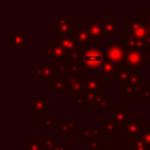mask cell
I'll use <instances>...</instances> for the list:
<instances>
[{
	"label": "cell",
	"instance_id": "cell-38",
	"mask_svg": "<svg viewBox=\"0 0 150 150\" xmlns=\"http://www.w3.org/2000/svg\"><path fill=\"white\" fill-rule=\"evenodd\" d=\"M52 150H71L70 143H60L56 146H54Z\"/></svg>",
	"mask_w": 150,
	"mask_h": 150
},
{
	"label": "cell",
	"instance_id": "cell-22",
	"mask_svg": "<svg viewBox=\"0 0 150 150\" xmlns=\"http://www.w3.org/2000/svg\"><path fill=\"white\" fill-rule=\"evenodd\" d=\"M60 131L62 134H74L76 132V117H66L63 122L60 123Z\"/></svg>",
	"mask_w": 150,
	"mask_h": 150
},
{
	"label": "cell",
	"instance_id": "cell-28",
	"mask_svg": "<svg viewBox=\"0 0 150 150\" xmlns=\"http://www.w3.org/2000/svg\"><path fill=\"white\" fill-rule=\"evenodd\" d=\"M107 143L102 141V138H93L86 141V148L88 150H102Z\"/></svg>",
	"mask_w": 150,
	"mask_h": 150
},
{
	"label": "cell",
	"instance_id": "cell-5",
	"mask_svg": "<svg viewBox=\"0 0 150 150\" xmlns=\"http://www.w3.org/2000/svg\"><path fill=\"white\" fill-rule=\"evenodd\" d=\"M28 111L33 114L34 117H45V114L50 109V97L48 95H34L27 104Z\"/></svg>",
	"mask_w": 150,
	"mask_h": 150
},
{
	"label": "cell",
	"instance_id": "cell-7",
	"mask_svg": "<svg viewBox=\"0 0 150 150\" xmlns=\"http://www.w3.org/2000/svg\"><path fill=\"white\" fill-rule=\"evenodd\" d=\"M54 42L57 43L66 52V56H67L68 60L74 61V60H79L80 59L82 47L73 38L62 39V38H59V36L54 35Z\"/></svg>",
	"mask_w": 150,
	"mask_h": 150
},
{
	"label": "cell",
	"instance_id": "cell-4",
	"mask_svg": "<svg viewBox=\"0 0 150 150\" xmlns=\"http://www.w3.org/2000/svg\"><path fill=\"white\" fill-rule=\"evenodd\" d=\"M145 86V75L138 70H131L130 76L123 84V91L127 96H139L141 90Z\"/></svg>",
	"mask_w": 150,
	"mask_h": 150
},
{
	"label": "cell",
	"instance_id": "cell-40",
	"mask_svg": "<svg viewBox=\"0 0 150 150\" xmlns=\"http://www.w3.org/2000/svg\"><path fill=\"white\" fill-rule=\"evenodd\" d=\"M145 20H144V25L146 28V33H150V11H145Z\"/></svg>",
	"mask_w": 150,
	"mask_h": 150
},
{
	"label": "cell",
	"instance_id": "cell-25",
	"mask_svg": "<svg viewBox=\"0 0 150 150\" xmlns=\"http://www.w3.org/2000/svg\"><path fill=\"white\" fill-rule=\"evenodd\" d=\"M42 141H43L45 148L47 150H52L54 146H56L57 144L61 143V139L60 138H56L53 132H45L43 134V137H42Z\"/></svg>",
	"mask_w": 150,
	"mask_h": 150
},
{
	"label": "cell",
	"instance_id": "cell-30",
	"mask_svg": "<svg viewBox=\"0 0 150 150\" xmlns=\"http://www.w3.org/2000/svg\"><path fill=\"white\" fill-rule=\"evenodd\" d=\"M130 150H149L141 139H131L128 142Z\"/></svg>",
	"mask_w": 150,
	"mask_h": 150
},
{
	"label": "cell",
	"instance_id": "cell-1",
	"mask_svg": "<svg viewBox=\"0 0 150 150\" xmlns=\"http://www.w3.org/2000/svg\"><path fill=\"white\" fill-rule=\"evenodd\" d=\"M125 42H109V45L103 50L104 60L114 63L118 69L127 67L125 66V53L128 50Z\"/></svg>",
	"mask_w": 150,
	"mask_h": 150
},
{
	"label": "cell",
	"instance_id": "cell-34",
	"mask_svg": "<svg viewBox=\"0 0 150 150\" xmlns=\"http://www.w3.org/2000/svg\"><path fill=\"white\" fill-rule=\"evenodd\" d=\"M55 67V69L60 73V75H68L69 74V63L67 62V61H64V62H61V63H57V64H55L54 66Z\"/></svg>",
	"mask_w": 150,
	"mask_h": 150
},
{
	"label": "cell",
	"instance_id": "cell-17",
	"mask_svg": "<svg viewBox=\"0 0 150 150\" xmlns=\"http://www.w3.org/2000/svg\"><path fill=\"white\" fill-rule=\"evenodd\" d=\"M82 84L84 91H90L95 94H102L103 91V81H101L96 75H91V74L83 75Z\"/></svg>",
	"mask_w": 150,
	"mask_h": 150
},
{
	"label": "cell",
	"instance_id": "cell-10",
	"mask_svg": "<svg viewBox=\"0 0 150 150\" xmlns=\"http://www.w3.org/2000/svg\"><path fill=\"white\" fill-rule=\"evenodd\" d=\"M125 66L130 70H144L145 63H144V53L143 50H135V49H128L125 53Z\"/></svg>",
	"mask_w": 150,
	"mask_h": 150
},
{
	"label": "cell",
	"instance_id": "cell-39",
	"mask_svg": "<svg viewBox=\"0 0 150 150\" xmlns=\"http://www.w3.org/2000/svg\"><path fill=\"white\" fill-rule=\"evenodd\" d=\"M143 53H144V63H145V66L150 64V47H144Z\"/></svg>",
	"mask_w": 150,
	"mask_h": 150
},
{
	"label": "cell",
	"instance_id": "cell-20",
	"mask_svg": "<svg viewBox=\"0 0 150 150\" xmlns=\"http://www.w3.org/2000/svg\"><path fill=\"white\" fill-rule=\"evenodd\" d=\"M110 107L111 108L115 107L114 101L109 100L108 95L100 94L97 96V98H96V102H95V108L97 109V111H100V112H107Z\"/></svg>",
	"mask_w": 150,
	"mask_h": 150
},
{
	"label": "cell",
	"instance_id": "cell-26",
	"mask_svg": "<svg viewBox=\"0 0 150 150\" xmlns=\"http://www.w3.org/2000/svg\"><path fill=\"white\" fill-rule=\"evenodd\" d=\"M102 123H103V132L105 134H118L120 132V128L117 127V124L110 120L108 116L102 118Z\"/></svg>",
	"mask_w": 150,
	"mask_h": 150
},
{
	"label": "cell",
	"instance_id": "cell-23",
	"mask_svg": "<svg viewBox=\"0 0 150 150\" xmlns=\"http://www.w3.org/2000/svg\"><path fill=\"white\" fill-rule=\"evenodd\" d=\"M103 134L104 132L102 128H84L81 132V137L84 141L93 139V138H102Z\"/></svg>",
	"mask_w": 150,
	"mask_h": 150
},
{
	"label": "cell",
	"instance_id": "cell-37",
	"mask_svg": "<svg viewBox=\"0 0 150 150\" xmlns=\"http://www.w3.org/2000/svg\"><path fill=\"white\" fill-rule=\"evenodd\" d=\"M75 104H76L77 107H88L87 101H86V98H84L83 94H81V95L76 96V103H75Z\"/></svg>",
	"mask_w": 150,
	"mask_h": 150
},
{
	"label": "cell",
	"instance_id": "cell-24",
	"mask_svg": "<svg viewBox=\"0 0 150 150\" xmlns=\"http://www.w3.org/2000/svg\"><path fill=\"white\" fill-rule=\"evenodd\" d=\"M22 150H47V149L45 148L42 138H28V141L22 144Z\"/></svg>",
	"mask_w": 150,
	"mask_h": 150
},
{
	"label": "cell",
	"instance_id": "cell-32",
	"mask_svg": "<svg viewBox=\"0 0 150 150\" xmlns=\"http://www.w3.org/2000/svg\"><path fill=\"white\" fill-rule=\"evenodd\" d=\"M138 139H141L144 143V145L150 150V128H145L143 132L139 135Z\"/></svg>",
	"mask_w": 150,
	"mask_h": 150
},
{
	"label": "cell",
	"instance_id": "cell-36",
	"mask_svg": "<svg viewBox=\"0 0 150 150\" xmlns=\"http://www.w3.org/2000/svg\"><path fill=\"white\" fill-rule=\"evenodd\" d=\"M43 125H45V128H47V129L53 128V127L55 125V120H54V117H50V116L45 117V118H43Z\"/></svg>",
	"mask_w": 150,
	"mask_h": 150
},
{
	"label": "cell",
	"instance_id": "cell-31",
	"mask_svg": "<svg viewBox=\"0 0 150 150\" xmlns=\"http://www.w3.org/2000/svg\"><path fill=\"white\" fill-rule=\"evenodd\" d=\"M100 94H95V93H90V91H83V96L87 101V104L88 107H95V102H96V98Z\"/></svg>",
	"mask_w": 150,
	"mask_h": 150
},
{
	"label": "cell",
	"instance_id": "cell-15",
	"mask_svg": "<svg viewBox=\"0 0 150 150\" xmlns=\"http://www.w3.org/2000/svg\"><path fill=\"white\" fill-rule=\"evenodd\" d=\"M123 34H124V38H125L124 42H125V45L128 46L129 49H135V50H143L144 49V42L142 40H138L135 36L129 21L123 22Z\"/></svg>",
	"mask_w": 150,
	"mask_h": 150
},
{
	"label": "cell",
	"instance_id": "cell-35",
	"mask_svg": "<svg viewBox=\"0 0 150 150\" xmlns=\"http://www.w3.org/2000/svg\"><path fill=\"white\" fill-rule=\"evenodd\" d=\"M138 97H139V101L141 102H144V101L150 100V86L149 84H145L144 86V88L141 90Z\"/></svg>",
	"mask_w": 150,
	"mask_h": 150
},
{
	"label": "cell",
	"instance_id": "cell-14",
	"mask_svg": "<svg viewBox=\"0 0 150 150\" xmlns=\"http://www.w3.org/2000/svg\"><path fill=\"white\" fill-rule=\"evenodd\" d=\"M86 28L88 30V34H89V38H90V41L91 43L94 42H102L103 41V32H102V27H101V23H100V20L97 19L96 15H93L91 16V20L87 21L86 22Z\"/></svg>",
	"mask_w": 150,
	"mask_h": 150
},
{
	"label": "cell",
	"instance_id": "cell-9",
	"mask_svg": "<svg viewBox=\"0 0 150 150\" xmlns=\"http://www.w3.org/2000/svg\"><path fill=\"white\" fill-rule=\"evenodd\" d=\"M145 123L141 121L139 117H129V120L127 121L124 129V134L123 137L125 139H138L139 135L143 132V130L145 129Z\"/></svg>",
	"mask_w": 150,
	"mask_h": 150
},
{
	"label": "cell",
	"instance_id": "cell-33",
	"mask_svg": "<svg viewBox=\"0 0 150 150\" xmlns=\"http://www.w3.org/2000/svg\"><path fill=\"white\" fill-rule=\"evenodd\" d=\"M69 73L82 74V67H81V63H80V59L69 62Z\"/></svg>",
	"mask_w": 150,
	"mask_h": 150
},
{
	"label": "cell",
	"instance_id": "cell-21",
	"mask_svg": "<svg viewBox=\"0 0 150 150\" xmlns=\"http://www.w3.org/2000/svg\"><path fill=\"white\" fill-rule=\"evenodd\" d=\"M49 90L54 91L55 96H60L62 91H69V87L64 79H60V80L49 82Z\"/></svg>",
	"mask_w": 150,
	"mask_h": 150
},
{
	"label": "cell",
	"instance_id": "cell-19",
	"mask_svg": "<svg viewBox=\"0 0 150 150\" xmlns=\"http://www.w3.org/2000/svg\"><path fill=\"white\" fill-rule=\"evenodd\" d=\"M82 48H86V47H90L93 46L91 41H90V38H89V34H88V30L86 28V26H76L75 28V33H74V38H73Z\"/></svg>",
	"mask_w": 150,
	"mask_h": 150
},
{
	"label": "cell",
	"instance_id": "cell-13",
	"mask_svg": "<svg viewBox=\"0 0 150 150\" xmlns=\"http://www.w3.org/2000/svg\"><path fill=\"white\" fill-rule=\"evenodd\" d=\"M28 47V33L19 26L12 35V52L14 54H21L25 48Z\"/></svg>",
	"mask_w": 150,
	"mask_h": 150
},
{
	"label": "cell",
	"instance_id": "cell-41",
	"mask_svg": "<svg viewBox=\"0 0 150 150\" xmlns=\"http://www.w3.org/2000/svg\"><path fill=\"white\" fill-rule=\"evenodd\" d=\"M102 150H121V149H110V148H109V144L107 143V144H105V146H104Z\"/></svg>",
	"mask_w": 150,
	"mask_h": 150
},
{
	"label": "cell",
	"instance_id": "cell-18",
	"mask_svg": "<svg viewBox=\"0 0 150 150\" xmlns=\"http://www.w3.org/2000/svg\"><path fill=\"white\" fill-rule=\"evenodd\" d=\"M128 21H129V23L131 26V29H132L135 36L138 40L144 41L145 35H146V28H145L144 21H142L138 15H130Z\"/></svg>",
	"mask_w": 150,
	"mask_h": 150
},
{
	"label": "cell",
	"instance_id": "cell-8",
	"mask_svg": "<svg viewBox=\"0 0 150 150\" xmlns=\"http://www.w3.org/2000/svg\"><path fill=\"white\" fill-rule=\"evenodd\" d=\"M33 69H34V75H33L34 80H48L50 82V81H56L61 79L60 73L50 63L48 64L35 63L33 64Z\"/></svg>",
	"mask_w": 150,
	"mask_h": 150
},
{
	"label": "cell",
	"instance_id": "cell-12",
	"mask_svg": "<svg viewBox=\"0 0 150 150\" xmlns=\"http://www.w3.org/2000/svg\"><path fill=\"white\" fill-rule=\"evenodd\" d=\"M103 36L105 38H118L120 35V22L114 19L112 15H102L100 20Z\"/></svg>",
	"mask_w": 150,
	"mask_h": 150
},
{
	"label": "cell",
	"instance_id": "cell-29",
	"mask_svg": "<svg viewBox=\"0 0 150 150\" xmlns=\"http://www.w3.org/2000/svg\"><path fill=\"white\" fill-rule=\"evenodd\" d=\"M130 71H131V70H130L129 68H127V67L118 69V71H117V82H118V84H120L121 87H123V84L125 83V81H127L128 77L130 76Z\"/></svg>",
	"mask_w": 150,
	"mask_h": 150
},
{
	"label": "cell",
	"instance_id": "cell-11",
	"mask_svg": "<svg viewBox=\"0 0 150 150\" xmlns=\"http://www.w3.org/2000/svg\"><path fill=\"white\" fill-rule=\"evenodd\" d=\"M108 117L112 120L121 130L125 127L127 121L130 117V108L128 105H115L108 112Z\"/></svg>",
	"mask_w": 150,
	"mask_h": 150
},
{
	"label": "cell",
	"instance_id": "cell-27",
	"mask_svg": "<svg viewBox=\"0 0 150 150\" xmlns=\"http://www.w3.org/2000/svg\"><path fill=\"white\" fill-rule=\"evenodd\" d=\"M82 77H83V75H82V74L69 73L68 75H66L64 80L67 81L68 87H69V88H71V87H75V86L82 84Z\"/></svg>",
	"mask_w": 150,
	"mask_h": 150
},
{
	"label": "cell",
	"instance_id": "cell-3",
	"mask_svg": "<svg viewBox=\"0 0 150 150\" xmlns=\"http://www.w3.org/2000/svg\"><path fill=\"white\" fill-rule=\"evenodd\" d=\"M54 22H55V33H54L55 36L62 39L74 38L76 21H74L69 15H55Z\"/></svg>",
	"mask_w": 150,
	"mask_h": 150
},
{
	"label": "cell",
	"instance_id": "cell-2",
	"mask_svg": "<svg viewBox=\"0 0 150 150\" xmlns=\"http://www.w3.org/2000/svg\"><path fill=\"white\" fill-rule=\"evenodd\" d=\"M104 61L103 49L96 47H86L82 48L80 55V63L83 69H97Z\"/></svg>",
	"mask_w": 150,
	"mask_h": 150
},
{
	"label": "cell",
	"instance_id": "cell-16",
	"mask_svg": "<svg viewBox=\"0 0 150 150\" xmlns=\"http://www.w3.org/2000/svg\"><path fill=\"white\" fill-rule=\"evenodd\" d=\"M117 71L118 68L109 62V61H103V63L96 69V76L103 81V80H117Z\"/></svg>",
	"mask_w": 150,
	"mask_h": 150
},
{
	"label": "cell",
	"instance_id": "cell-6",
	"mask_svg": "<svg viewBox=\"0 0 150 150\" xmlns=\"http://www.w3.org/2000/svg\"><path fill=\"white\" fill-rule=\"evenodd\" d=\"M43 57L53 66L67 61L66 52L55 42H43Z\"/></svg>",
	"mask_w": 150,
	"mask_h": 150
}]
</instances>
